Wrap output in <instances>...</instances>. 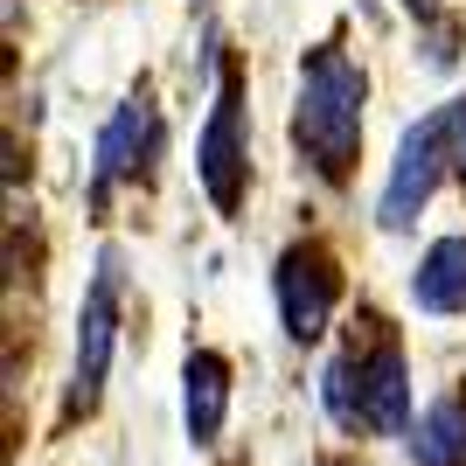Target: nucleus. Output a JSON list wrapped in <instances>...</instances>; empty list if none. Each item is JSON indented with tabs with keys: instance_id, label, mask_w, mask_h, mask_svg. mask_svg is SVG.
<instances>
[{
	"instance_id": "f257e3e1",
	"label": "nucleus",
	"mask_w": 466,
	"mask_h": 466,
	"mask_svg": "<svg viewBox=\"0 0 466 466\" xmlns=\"http://www.w3.org/2000/svg\"><path fill=\"white\" fill-rule=\"evenodd\" d=\"M362 118H370V77L349 49H307L299 56V105H292V139L313 160L320 181H349L362 154Z\"/></svg>"
},
{
	"instance_id": "f03ea898",
	"label": "nucleus",
	"mask_w": 466,
	"mask_h": 466,
	"mask_svg": "<svg viewBox=\"0 0 466 466\" xmlns=\"http://www.w3.org/2000/svg\"><path fill=\"white\" fill-rule=\"evenodd\" d=\"M195 175L209 188V202L223 216L244 209V181H251V154H244V97H237V70H223L216 84V112L202 126V147H195Z\"/></svg>"
},
{
	"instance_id": "7ed1b4c3",
	"label": "nucleus",
	"mask_w": 466,
	"mask_h": 466,
	"mask_svg": "<svg viewBox=\"0 0 466 466\" xmlns=\"http://www.w3.org/2000/svg\"><path fill=\"white\" fill-rule=\"evenodd\" d=\"M452 160V139H446V112L418 118L404 139H397V160H390V188H383V230H410L418 209L431 202L439 188V167Z\"/></svg>"
},
{
	"instance_id": "20e7f679",
	"label": "nucleus",
	"mask_w": 466,
	"mask_h": 466,
	"mask_svg": "<svg viewBox=\"0 0 466 466\" xmlns=\"http://www.w3.org/2000/svg\"><path fill=\"white\" fill-rule=\"evenodd\" d=\"M112 341H118V258L105 251L91 292H84V313H77V397H70L77 410L97 404L105 370H112Z\"/></svg>"
},
{
	"instance_id": "39448f33",
	"label": "nucleus",
	"mask_w": 466,
	"mask_h": 466,
	"mask_svg": "<svg viewBox=\"0 0 466 466\" xmlns=\"http://www.w3.org/2000/svg\"><path fill=\"white\" fill-rule=\"evenodd\" d=\"M334 292H341V279H334L328 251H313V244H292V251L279 258V320H286L292 341H313V334L328 328Z\"/></svg>"
},
{
	"instance_id": "423d86ee",
	"label": "nucleus",
	"mask_w": 466,
	"mask_h": 466,
	"mask_svg": "<svg viewBox=\"0 0 466 466\" xmlns=\"http://www.w3.org/2000/svg\"><path fill=\"white\" fill-rule=\"evenodd\" d=\"M355 404H362V431H404L410 418V376L397 341H376L370 362H355Z\"/></svg>"
},
{
	"instance_id": "0eeeda50",
	"label": "nucleus",
	"mask_w": 466,
	"mask_h": 466,
	"mask_svg": "<svg viewBox=\"0 0 466 466\" xmlns=\"http://www.w3.org/2000/svg\"><path fill=\"white\" fill-rule=\"evenodd\" d=\"M230 418V362L216 349H195L181 362V425L195 446H216V431Z\"/></svg>"
},
{
	"instance_id": "6e6552de",
	"label": "nucleus",
	"mask_w": 466,
	"mask_h": 466,
	"mask_svg": "<svg viewBox=\"0 0 466 466\" xmlns=\"http://www.w3.org/2000/svg\"><path fill=\"white\" fill-rule=\"evenodd\" d=\"M147 147H154V105H147V97H126V105L105 118V133H97V195L112 188L118 175H133Z\"/></svg>"
},
{
	"instance_id": "1a4fd4ad",
	"label": "nucleus",
	"mask_w": 466,
	"mask_h": 466,
	"mask_svg": "<svg viewBox=\"0 0 466 466\" xmlns=\"http://www.w3.org/2000/svg\"><path fill=\"white\" fill-rule=\"evenodd\" d=\"M410 299L425 313H466V237H439V244L418 258Z\"/></svg>"
},
{
	"instance_id": "9d476101",
	"label": "nucleus",
	"mask_w": 466,
	"mask_h": 466,
	"mask_svg": "<svg viewBox=\"0 0 466 466\" xmlns=\"http://www.w3.org/2000/svg\"><path fill=\"white\" fill-rule=\"evenodd\" d=\"M410 460L418 466H466V397H439L410 425Z\"/></svg>"
},
{
	"instance_id": "9b49d317",
	"label": "nucleus",
	"mask_w": 466,
	"mask_h": 466,
	"mask_svg": "<svg viewBox=\"0 0 466 466\" xmlns=\"http://www.w3.org/2000/svg\"><path fill=\"white\" fill-rule=\"evenodd\" d=\"M320 397H328L334 425L362 431V404H355V355H341V362H328V376H320Z\"/></svg>"
},
{
	"instance_id": "f8f14e48",
	"label": "nucleus",
	"mask_w": 466,
	"mask_h": 466,
	"mask_svg": "<svg viewBox=\"0 0 466 466\" xmlns=\"http://www.w3.org/2000/svg\"><path fill=\"white\" fill-rule=\"evenodd\" d=\"M446 139H452V167L466 175V97H452V105H446Z\"/></svg>"
},
{
	"instance_id": "ddd939ff",
	"label": "nucleus",
	"mask_w": 466,
	"mask_h": 466,
	"mask_svg": "<svg viewBox=\"0 0 466 466\" xmlns=\"http://www.w3.org/2000/svg\"><path fill=\"white\" fill-rule=\"evenodd\" d=\"M404 7H410V15H431V7H439V0H404Z\"/></svg>"
}]
</instances>
